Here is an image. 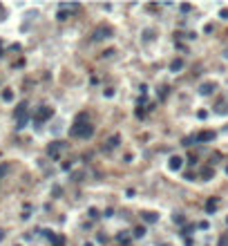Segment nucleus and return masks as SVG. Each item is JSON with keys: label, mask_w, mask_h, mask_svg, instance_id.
Listing matches in <instances>:
<instances>
[{"label": "nucleus", "mask_w": 228, "mask_h": 246, "mask_svg": "<svg viewBox=\"0 0 228 246\" xmlns=\"http://www.w3.org/2000/svg\"><path fill=\"white\" fill-rule=\"evenodd\" d=\"M7 170H9V166H7V163H0V179H2V177L7 175Z\"/></svg>", "instance_id": "obj_16"}, {"label": "nucleus", "mask_w": 228, "mask_h": 246, "mask_svg": "<svg viewBox=\"0 0 228 246\" xmlns=\"http://www.w3.org/2000/svg\"><path fill=\"white\" fill-rule=\"evenodd\" d=\"M72 137H78V139H87L94 134V125H90V123H76V125L70 130Z\"/></svg>", "instance_id": "obj_1"}, {"label": "nucleus", "mask_w": 228, "mask_h": 246, "mask_svg": "<svg viewBox=\"0 0 228 246\" xmlns=\"http://www.w3.org/2000/svg\"><path fill=\"white\" fill-rule=\"evenodd\" d=\"M228 244V237H222V242H219V246H226Z\"/></svg>", "instance_id": "obj_22"}, {"label": "nucleus", "mask_w": 228, "mask_h": 246, "mask_svg": "<svg viewBox=\"0 0 228 246\" xmlns=\"http://www.w3.org/2000/svg\"><path fill=\"white\" fill-rule=\"evenodd\" d=\"M25 125H27V117H23V119H18V125H16V128L20 130V128H25Z\"/></svg>", "instance_id": "obj_19"}, {"label": "nucleus", "mask_w": 228, "mask_h": 246, "mask_svg": "<svg viewBox=\"0 0 228 246\" xmlns=\"http://www.w3.org/2000/svg\"><path fill=\"white\" fill-rule=\"evenodd\" d=\"M224 56H226V58H228V52H226V54H224Z\"/></svg>", "instance_id": "obj_24"}, {"label": "nucleus", "mask_w": 228, "mask_h": 246, "mask_svg": "<svg viewBox=\"0 0 228 246\" xmlns=\"http://www.w3.org/2000/svg\"><path fill=\"white\" fill-rule=\"evenodd\" d=\"M16 117H18V119L27 117V103H18V108H16Z\"/></svg>", "instance_id": "obj_9"}, {"label": "nucleus", "mask_w": 228, "mask_h": 246, "mask_svg": "<svg viewBox=\"0 0 228 246\" xmlns=\"http://www.w3.org/2000/svg\"><path fill=\"white\" fill-rule=\"evenodd\" d=\"M141 217H143V222H148V224H152V222H157V219H159V215H157V213H141Z\"/></svg>", "instance_id": "obj_10"}, {"label": "nucleus", "mask_w": 228, "mask_h": 246, "mask_svg": "<svg viewBox=\"0 0 228 246\" xmlns=\"http://www.w3.org/2000/svg\"><path fill=\"white\" fill-rule=\"evenodd\" d=\"M2 240H5V231H2V228H0V242H2Z\"/></svg>", "instance_id": "obj_23"}, {"label": "nucleus", "mask_w": 228, "mask_h": 246, "mask_svg": "<svg viewBox=\"0 0 228 246\" xmlns=\"http://www.w3.org/2000/svg\"><path fill=\"white\" fill-rule=\"evenodd\" d=\"M168 166H170V170H181V166H184V159H181V157H172Z\"/></svg>", "instance_id": "obj_8"}, {"label": "nucleus", "mask_w": 228, "mask_h": 246, "mask_svg": "<svg viewBox=\"0 0 228 246\" xmlns=\"http://www.w3.org/2000/svg\"><path fill=\"white\" fill-rule=\"evenodd\" d=\"M52 114H54V110H52V108H40V110L36 112V121H47Z\"/></svg>", "instance_id": "obj_5"}, {"label": "nucleus", "mask_w": 228, "mask_h": 246, "mask_svg": "<svg viewBox=\"0 0 228 246\" xmlns=\"http://www.w3.org/2000/svg\"><path fill=\"white\" fill-rule=\"evenodd\" d=\"M70 14H67V7H61V11H58V20H67Z\"/></svg>", "instance_id": "obj_14"}, {"label": "nucleus", "mask_w": 228, "mask_h": 246, "mask_svg": "<svg viewBox=\"0 0 228 246\" xmlns=\"http://www.w3.org/2000/svg\"><path fill=\"white\" fill-rule=\"evenodd\" d=\"M2 99H5V101H11V99H14V92L5 90V92H2Z\"/></svg>", "instance_id": "obj_17"}, {"label": "nucleus", "mask_w": 228, "mask_h": 246, "mask_svg": "<svg viewBox=\"0 0 228 246\" xmlns=\"http://www.w3.org/2000/svg\"><path fill=\"white\" fill-rule=\"evenodd\" d=\"M0 56H2V52H0Z\"/></svg>", "instance_id": "obj_26"}, {"label": "nucleus", "mask_w": 228, "mask_h": 246, "mask_svg": "<svg viewBox=\"0 0 228 246\" xmlns=\"http://www.w3.org/2000/svg\"><path fill=\"white\" fill-rule=\"evenodd\" d=\"M226 222H228V219H226Z\"/></svg>", "instance_id": "obj_27"}, {"label": "nucleus", "mask_w": 228, "mask_h": 246, "mask_svg": "<svg viewBox=\"0 0 228 246\" xmlns=\"http://www.w3.org/2000/svg\"><path fill=\"white\" fill-rule=\"evenodd\" d=\"M52 244L54 246H65V237H63V235H56V237L52 240Z\"/></svg>", "instance_id": "obj_13"}, {"label": "nucleus", "mask_w": 228, "mask_h": 246, "mask_svg": "<svg viewBox=\"0 0 228 246\" xmlns=\"http://www.w3.org/2000/svg\"><path fill=\"white\" fill-rule=\"evenodd\" d=\"M217 206H219V199H208V201H206V210H208V213H213Z\"/></svg>", "instance_id": "obj_11"}, {"label": "nucleus", "mask_w": 228, "mask_h": 246, "mask_svg": "<svg viewBox=\"0 0 228 246\" xmlns=\"http://www.w3.org/2000/svg\"><path fill=\"white\" fill-rule=\"evenodd\" d=\"M134 235H137V237H143V235H146V228H143V226H139V228L134 231Z\"/></svg>", "instance_id": "obj_18"}, {"label": "nucleus", "mask_w": 228, "mask_h": 246, "mask_svg": "<svg viewBox=\"0 0 228 246\" xmlns=\"http://www.w3.org/2000/svg\"><path fill=\"white\" fill-rule=\"evenodd\" d=\"M213 175H215V172H213V168H204V170H201V177H204V179H210Z\"/></svg>", "instance_id": "obj_15"}, {"label": "nucleus", "mask_w": 228, "mask_h": 246, "mask_svg": "<svg viewBox=\"0 0 228 246\" xmlns=\"http://www.w3.org/2000/svg\"><path fill=\"white\" fill-rule=\"evenodd\" d=\"M184 67V61L181 58H175L172 63H170V70H172V72H177V70H181Z\"/></svg>", "instance_id": "obj_12"}, {"label": "nucleus", "mask_w": 228, "mask_h": 246, "mask_svg": "<svg viewBox=\"0 0 228 246\" xmlns=\"http://www.w3.org/2000/svg\"><path fill=\"white\" fill-rule=\"evenodd\" d=\"M112 38V27L110 25H99L96 29L92 32V40H105Z\"/></svg>", "instance_id": "obj_2"}, {"label": "nucleus", "mask_w": 228, "mask_h": 246, "mask_svg": "<svg viewBox=\"0 0 228 246\" xmlns=\"http://www.w3.org/2000/svg\"><path fill=\"white\" fill-rule=\"evenodd\" d=\"M121 143V134H112L108 141H105V146H103V150H108V152H110V150H114V148H116Z\"/></svg>", "instance_id": "obj_4"}, {"label": "nucleus", "mask_w": 228, "mask_h": 246, "mask_svg": "<svg viewBox=\"0 0 228 246\" xmlns=\"http://www.w3.org/2000/svg\"><path fill=\"white\" fill-rule=\"evenodd\" d=\"M226 175H228V168H226Z\"/></svg>", "instance_id": "obj_25"}, {"label": "nucleus", "mask_w": 228, "mask_h": 246, "mask_svg": "<svg viewBox=\"0 0 228 246\" xmlns=\"http://www.w3.org/2000/svg\"><path fill=\"white\" fill-rule=\"evenodd\" d=\"M217 90V85L215 83H204L201 87H199V94H204V96H208V94H213Z\"/></svg>", "instance_id": "obj_7"}, {"label": "nucleus", "mask_w": 228, "mask_h": 246, "mask_svg": "<svg viewBox=\"0 0 228 246\" xmlns=\"http://www.w3.org/2000/svg\"><path fill=\"white\" fill-rule=\"evenodd\" d=\"M103 56H105V58H112V56H114V49H108V52H103Z\"/></svg>", "instance_id": "obj_20"}, {"label": "nucleus", "mask_w": 228, "mask_h": 246, "mask_svg": "<svg viewBox=\"0 0 228 246\" xmlns=\"http://www.w3.org/2000/svg\"><path fill=\"white\" fill-rule=\"evenodd\" d=\"M219 16H222V18H228V9H222V11H219Z\"/></svg>", "instance_id": "obj_21"}, {"label": "nucleus", "mask_w": 228, "mask_h": 246, "mask_svg": "<svg viewBox=\"0 0 228 246\" xmlns=\"http://www.w3.org/2000/svg\"><path fill=\"white\" fill-rule=\"evenodd\" d=\"M65 148V143H61V141H54V143H49L47 146V155L49 157H58V152Z\"/></svg>", "instance_id": "obj_3"}, {"label": "nucleus", "mask_w": 228, "mask_h": 246, "mask_svg": "<svg viewBox=\"0 0 228 246\" xmlns=\"http://www.w3.org/2000/svg\"><path fill=\"white\" fill-rule=\"evenodd\" d=\"M213 139H215V132H213V130H201V132L195 137V141H213Z\"/></svg>", "instance_id": "obj_6"}]
</instances>
